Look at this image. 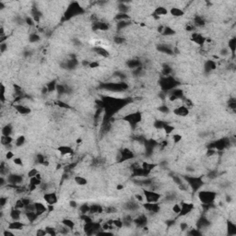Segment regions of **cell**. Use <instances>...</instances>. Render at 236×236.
I'll return each instance as SVG.
<instances>
[{
	"mask_svg": "<svg viewBox=\"0 0 236 236\" xmlns=\"http://www.w3.org/2000/svg\"><path fill=\"white\" fill-rule=\"evenodd\" d=\"M198 198L205 205H211L215 201L216 193L213 191H200L198 192Z\"/></svg>",
	"mask_w": 236,
	"mask_h": 236,
	"instance_id": "cell-1",
	"label": "cell"
},
{
	"mask_svg": "<svg viewBox=\"0 0 236 236\" xmlns=\"http://www.w3.org/2000/svg\"><path fill=\"white\" fill-rule=\"evenodd\" d=\"M145 200L148 203H159L162 198V195L160 193L153 190H144L143 192Z\"/></svg>",
	"mask_w": 236,
	"mask_h": 236,
	"instance_id": "cell-2",
	"label": "cell"
},
{
	"mask_svg": "<svg viewBox=\"0 0 236 236\" xmlns=\"http://www.w3.org/2000/svg\"><path fill=\"white\" fill-rule=\"evenodd\" d=\"M125 121H126L130 126H136L138 123L142 119V115H141V113L136 111L134 113H130V114L126 115L125 116Z\"/></svg>",
	"mask_w": 236,
	"mask_h": 236,
	"instance_id": "cell-3",
	"label": "cell"
},
{
	"mask_svg": "<svg viewBox=\"0 0 236 236\" xmlns=\"http://www.w3.org/2000/svg\"><path fill=\"white\" fill-rule=\"evenodd\" d=\"M160 84H162V88L163 91H172V89H175V86L177 85V81L173 78L169 76V77L164 78L162 80Z\"/></svg>",
	"mask_w": 236,
	"mask_h": 236,
	"instance_id": "cell-4",
	"label": "cell"
},
{
	"mask_svg": "<svg viewBox=\"0 0 236 236\" xmlns=\"http://www.w3.org/2000/svg\"><path fill=\"white\" fill-rule=\"evenodd\" d=\"M44 200L47 203V205L55 206L58 202V197L55 192H46L44 195Z\"/></svg>",
	"mask_w": 236,
	"mask_h": 236,
	"instance_id": "cell-5",
	"label": "cell"
},
{
	"mask_svg": "<svg viewBox=\"0 0 236 236\" xmlns=\"http://www.w3.org/2000/svg\"><path fill=\"white\" fill-rule=\"evenodd\" d=\"M143 207L150 214H157L160 209L159 203H143Z\"/></svg>",
	"mask_w": 236,
	"mask_h": 236,
	"instance_id": "cell-6",
	"label": "cell"
},
{
	"mask_svg": "<svg viewBox=\"0 0 236 236\" xmlns=\"http://www.w3.org/2000/svg\"><path fill=\"white\" fill-rule=\"evenodd\" d=\"M7 180H8V183L9 185L11 186H17V185H21L22 183V180H23V177L20 174H17V173H11V174H8V177H7Z\"/></svg>",
	"mask_w": 236,
	"mask_h": 236,
	"instance_id": "cell-7",
	"label": "cell"
},
{
	"mask_svg": "<svg viewBox=\"0 0 236 236\" xmlns=\"http://www.w3.org/2000/svg\"><path fill=\"white\" fill-rule=\"evenodd\" d=\"M173 114L177 116L185 117V116H187L188 115H189V109H188V107H186V105H183L182 103V104L174 107Z\"/></svg>",
	"mask_w": 236,
	"mask_h": 236,
	"instance_id": "cell-8",
	"label": "cell"
},
{
	"mask_svg": "<svg viewBox=\"0 0 236 236\" xmlns=\"http://www.w3.org/2000/svg\"><path fill=\"white\" fill-rule=\"evenodd\" d=\"M133 223L138 228H144L148 224V217L145 214H140L136 218L133 219Z\"/></svg>",
	"mask_w": 236,
	"mask_h": 236,
	"instance_id": "cell-9",
	"label": "cell"
},
{
	"mask_svg": "<svg viewBox=\"0 0 236 236\" xmlns=\"http://www.w3.org/2000/svg\"><path fill=\"white\" fill-rule=\"evenodd\" d=\"M193 209H194V206H193V204H191V203L183 202L181 204V211L179 214L181 216H186L191 213Z\"/></svg>",
	"mask_w": 236,
	"mask_h": 236,
	"instance_id": "cell-10",
	"label": "cell"
},
{
	"mask_svg": "<svg viewBox=\"0 0 236 236\" xmlns=\"http://www.w3.org/2000/svg\"><path fill=\"white\" fill-rule=\"evenodd\" d=\"M192 42H194L196 44L198 45H204L207 42V38L201 35L200 33H197V32H194L192 34Z\"/></svg>",
	"mask_w": 236,
	"mask_h": 236,
	"instance_id": "cell-11",
	"label": "cell"
},
{
	"mask_svg": "<svg viewBox=\"0 0 236 236\" xmlns=\"http://www.w3.org/2000/svg\"><path fill=\"white\" fill-rule=\"evenodd\" d=\"M25 226V223H23L21 220H12L8 223V229L11 231H18L22 230Z\"/></svg>",
	"mask_w": 236,
	"mask_h": 236,
	"instance_id": "cell-12",
	"label": "cell"
},
{
	"mask_svg": "<svg viewBox=\"0 0 236 236\" xmlns=\"http://www.w3.org/2000/svg\"><path fill=\"white\" fill-rule=\"evenodd\" d=\"M210 225V221L209 219H207L206 217H201V218L198 220L197 223H196V229L198 230H203V229H207L209 228Z\"/></svg>",
	"mask_w": 236,
	"mask_h": 236,
	"instance_id": "cell-13",
	"label": "cell"
},
{
	"mask_svg": "<svg viewBox=\"0 0 236 236\" xmlns=\"http://www.w3.org/2000/svg\"><path fill=\"white\" fill-rule=\"evenodd\" d=\"M34 207H35V212L38 216H41L45 212H47V206L44 205V203L42 202H35L34 203Z\"/></svg>",
	"mask_w": 236,
	"mask_h": 236,
	"instance_id": "cell-14",
	"label": "cell"
},
{
	"mask_svg": "<svg viewBox=\"0 0 236 236\" xmlns=\"http://www.w3.org/2000/svg\"><path fill=\"white\" fill-rule=\"evenodd\" d=\"M14 109H16V111L18 113V114H20L22 115H29L31 113V109L29 107H27L23 104H16L14 105Z\"/></svg>",
	"mask_w": 236,
	"mask_h": 236,
	"instance_id": "cell-15",
	"label": "cell"
},
{
	"mask_svg": "<svg viewBox=\"0 0 236 236\" xmlns=\"http://www.w3.org/2000/svg\"><path fill=\"white\" fill-rule=\"evenodd\" d=\"M169 13L171 14L173 17H176V18H180V17L185 15V11H183V9L180 8L179 7L171 8H170V10H169Z\"/></svg>",
	"mask_w": 236,
	"mask_h": 236,
	"instance_id": "cell-16",
	"label": "cell"
},
{
	"mask_svg": "<svg viewBox=\"0 0 236 236\" xmlns=\"http://www.w3.org/2000/svg\"><path fill=\"white\" fill-rule=\"evenodd\" d=\"M9 216H10V219L12 220H20L21 217H22L21 209H17V207H14V209H11L10 213H9Z\"/></svg>",
	"mask_w": 236,
	"mask_h": 236,
	"instance_id": "cell-17",
	"label": "cell"
},
{
	"mask_svg": "<svg viewBox=\"0 0 236 236\" xmlns=\"http://www.w3.org/2000/svg\"><path fill=\"white\" fill-rule=\"evenodd\" d=\"M58 151L62 156H68V155H71L73 153L72 149L68 146H60L58 148Z\"/></svg>",
	"mask_w": 236,
	"mask_h": 236,
	"instance_id": "cell-18",
	"label": "cell"
},
{
	"mask_svg": "<svg viewBox=\"0 0 236 236\" xmlns=\"http://www.w3.org/2000/svg\"><path fill=\"white\" fill-rule=\"evenodd\" d=\"M14 142V139L11 136H1V144L5 147H10L12 143Z\"/></svg>",
	"mask_w": 236,
	"mask_h": 236,
	"instance_id": "cell-19",
	"label": "cell"
},
{
	"mask_svg": "<svg viewBox=\"0 0 236 236\" xmlns=\"http://www.w3.org/2000/svg\"><path fill=\"white\" fill-rule=\"evenodd\" d=\"M168 13H169V10L165 7H158L155 8V10H154V14L158 17L165 16V15H167Z\"/></svg>",
	"mask_w": 236,
	"mask_h": 236,
	"instance_id": "cell-20",
	"label": "cell"
},
{
	"mask_svg": "<svg viewBox=\"0 0 236 236\" xmlns=\"http://www.w3.org/2000/svg\"><path fill=\"white\" fill-rule=\"evenodd\" d=\"M94 51H95V53L98 55L102 56V57H108V56H109V52H108L106 49L103 48V47H102V46L96 47V48L94 49Z\"/></svg>",
	"mask_w": 236,
	"mask_h": 236,
	"instance_id": "cell-21",
	"label": "cell"
},
{
	"mask_svg": "<svg viewBox=\"0 0 236 236\" xmlns=\"http://www.w3.org/2000/svg\"><path fill=\"white\" fill-rule=\"evenodd\" d=\"M25 142H26L25 136L21 135L20 136H18V138L15 140H14V146H16L17 148H20V147H22V146L25 144Z\"/></svg>",
	"mask_w": 236,
	"mask_h": 236,
	"instance_id": "cell-22",
	"label": "cell"
},
{
	"mask_svg": "<svg viewBox=\"0 0 236 236\" xmlns=\"http://www.w3.org/2000/svg\"><path fill=\"white\" fill-rule=\"evenodd\" d=\"M13 133V126L11 125H6L2 127V136H11Z\"/></svg>",
	"mask_w": 236,
	"mask_h": 236,
	"instance_id": "cell-23",
	"label": "cell"
},
{
	"mask_svg": "<svg viewBox=\"0 0 236 236\" xmlns=\"http://www.w3.org/2000/svg\"><path fill=\"white\" fill-rule=\"evenodd\" d=\"M74 181L75 183H77L78 186H86L88 183V180L85 177L83 176H80V175H77L74 177Z\"/></svg>",
	"mask_w": 236,
	"mask_h": 236,
	"instance_id": "cell-24",
	"label": "cell"
},
{
	"mask_svg": "<svg viewBox=\"0 0 236 236\" xmlns=\"http://www.w3.org/2000/svg\"><path fill=\"white\" fill-rule=\"evenodd\" d=\"M216 63L214 62L213 60H207L206 64H205V69L206 71L209 72V71H212V70H214L216 68Z\"/></svg>",
	"mask_w": 236,
	"mask_h": 236,
	"instance_id": "cell-25",
	"label": "cell"
},
{
	"mask_svg": "<svg viewBox=\"0 0 236 236\" xmlns=\"http://www.w3.org/2000/svg\"><path fill=\"white\" fill-rule=\"evenodd\" d=\"M139 65H140V62L136 59H130L128 62H127V67L130 68H133L134 70L140 68Z\"/></svg>",
	"mask_w": 236,
	"mask_h": 236,
	"instance_id": "cell-26",
	"label": "cell"
},
{
	"mask_svg": "<svg viewBox=\"0 0 236 236\" xmlns=\"http://www.w3.org/2000/svg\"><path fill=\"white\" fill-rule=\"evenodd\" d=\"M162 34L163 36H167V37H170V36H173L175 34V31H174L173 29H172V28H170V27H167V26H164V29L162 32Z\"/></svg>",
	"mask_w": 236,
	"mask_h": 236,
	"instance_id": "cell-27",
	"label": "cell"
},
{
	"mask_svg": "<svg viewBox=\"0 0 236 236\" xmlns=\"http://www.w3.org/2000/svg\"><path fill=\"white\" fill-rule=\"evenodd\" d=\"M228 49L230 50L231 53H232L234 55L235 49H236V38H235V37H233V38L229 41V47H228Z\"/></svg>",
	"mask_w": 236,
	"mask_h": 236,
	"instance_id": "cell-28",
	"label": "cell"
},
{
	"mask_svg": "<svg viewBox=\"0 0 236 236\" xmlns=\"http://www.w3.org/2000/svg\"><path fill=\"white\" fill-rule=\"evenodd\" d=\"M130 24H131L130 20H120V21H117V30L118 31L124 30V29H126V27H128Z\"/></svg>",
	"mask_w": 236,
	"mask_h": 236,
	"instance_id": "cell-29",
	"label": "cell"
},
{
	"mask_svg": "<svg viewBox=\"0 0 236 236\" xmlns=\"http://www.w3.org/2000/svg\"><path fill=\"white\" fill-rule=\"evenodd\" d=\"M205 24H206L205 20H204V18H203L201 16L197 15V16L195 17V18H194V25H195V26H199V27H201V26H204Z\"/></svg>",
	"mask_w": 236,
	"mask_h": 236,
	"instance_id": "cell-30",
	"label": "cell"
},
{
	"mask_svg": "<svg viewBox=\"0 0 236 236\" xmlns=\"http://www.w3.org/2000/svg\"><path fill=\"white\" fill-rule=\"evenodd\" d=\"M62 224L64 226H65L67 228H68L69 230H73L75 228V222L70 219H65L62 221Z\"/></svg>",
	"mask_w": 236,
	"mask_h": 236,
	"instance_id": "cell-31",
	"label": "cell"
},
{
	"mask_svg": "<svg viewBox=\"0 0 236 236\" xmlns=\"http://www.w3.org/2000/svg\"><path fill=\"white\" fill-rule=\"evenodd\" d=\"M115 20L120 21V20H129L130 17L128 14L126 13H118L117 15H115Z\"/></svg>",
	"mask_w": 236,
	"mask_h": 236,
	"instance_id": "cell-32",
	"label": "cell"
},
{
	"mask_svg": "<svg viewBox=\"0 0 236 236\" xmlns=\"http://www.w3.org/2000/svg\"><path fill=\"white\" fill-rule=\"evenodd\" d=\"M228 231H229V234L230 235H235L236 234V225L232 222V221H229L228 223Z\"/></svg>",
	"mask_w": 236,
	"mask_h": 236,
	"instance_id": "cell-33",
	"label": "cell"
},
{
	"mask_svg": "<svg viewBox=\"0 0 236 236\" xmlns=\"http://www.w3.org/2000/svg\"><path fill=\"white\" fill-rule=\"evenodd\" d=\"M40 40H41V37L37 33H31L29 36V41H30V42H31V44H35V42H39Z\"/></svg>",
	"mask_w": 236,
	"mask_h": 236,
	"instance_id": "cell-34",
	"label": "cell"
},
{
	"mask_svg": "<svg viewBox=\"0 0 236 236\" xmlns=\"http://www.w3.org/2000/svg\"><path fill=\"white\" fill-rule=\"evenodd\" d=\"M56 86H57V84L55 83V81H51L48 83V85H47V89H48V91L51 92V91H56Z\"/></svg>",
	"mask_w": 236,
	"mask_h": 236,
	"instance_id": "cell-35",
	"label": "cell"
},
{
	"mask_svg": "<svg viewBox=\"0 0 236 236\" xmlns=\"http://www.w3.org/2000/svg\"><path fill=\"white\" fill-rule=\"evenodd\" d=\"M89 207L91 206H89L87 204L82 205L81 207H80V211H81V213L82 214H89Z\"/></svg>",
	"mask_w": 236,
	"mask_h": 236,
	"instance_id": "cell-36",
	"label": "cell"
},
{
	"mask_svg": "<svg viewBox=\"0 0 236 236\" xmlns=\"http://www.w3.org/2000/svg\"><path fill=\"white\" fill-rule=\"evenodd\" d=\"M173 212L175 214H179L181 211V204H179V203H175V204L173 205V209H172Z\"/></svg>",
	"mask_w": 236,
	"mask_h": 236,
	"instance_id": "cell-37",
	"label": "cell"
},
{
	"mask_svg": "<svg viewBox=\"0 0 236 236\" xmlns=\"http://www.w3.org/2000/svg\"><path fill=\"white\" fill-rule=\"evenodd\" d=\"M56 230L57 229H55V228H51V227H46L45 228V231L48 235H56L58 233L56 232Z\"/></svg>",
	"mask_w": 236,
	"mask_h": 236,
	"instance_id": "cell-38",
	"label": "cell"
},
{
	"mask_svg": "<svg viewBox=\"0 0 236 236\" xmlns=\"http://www.w3.org/2000/svg\"><path fill=\"white\" fill-rule=\"evenodd\" d=\"M39 171L35 168H32L31 170H30L29 173H28V177L29 178H31V177H35L37 174H38Z\"/></svg>",
	"mask_w": 236,
	"mask_h": 236,
	"instance_id": "cell-39",
	"label": "cell"
},
{
	"mask_svg": "<svg viewBox=\"0 0 236 236\" xmlns=\"http://www.w3.org/2000/svg\"><path fill=\"white\" fill-rule=\"evenodd\" d=\"M25 23L28 25V26H33L35 24V21L32 18V17H26L25 18Z\"/></svg>",
	"mask_w": 236,
	"mask_h": 236,
	"instance_id": "cell-40",
	"label": "cell"
},
{
	"mask_svg": "<svg viewBox=\"0 0 236 236\" xmlns=\"http://www.w3.org/2000/svg\"><path fill=\"white\" fill-rule=\"evenodd\" d=\"M12 160H13L14 164L17 165V166H22L23 162H22V159L20 157H14V159Z\"/></svg>",
	"mask_w": 236,
	"mask_h": 236,
	"instance_id": "cell-41",
	"label": "cell"
},
{
	"mask_svg": "<svg viewBox=\"0 0 236 236\" xmlns=\"http://www.w3.org/2000/svg\"><path fill=\"white\" fill-rule=\"evenodd\" d=\"M135 199L138 201V202H139V203H144V200H145V196H144V194H142V195H140V194H136V195H135Z\"/></svg>",
	"mask_w": 236,
	"mask_h": 236,
	"instance_id": "cell-42",
	"label": "cell"
},
{
	"mask_svg": "<svg viewBox=\"0 0 236 236\" xmlns=\"http://www.w3.org/2000/svg\"><path fill=\"white\" fill-rule=\"evenodd\" d=\"M114 41H115V42L116 44H124V42H126V39L123 38V37L117 36V37H115Z\"/></svg>",
	"mask_w": 236,
	"mask_h": 236,
	"instance_id": "cell-43",
	"label": "cell"
},
{
	"mask_svg": "<svg viewBox=\"0 0 236 236\" xmlns=\"http://www.w3.org/2000/svg\"><path fill=\"white\" fill-rule=\"evenodd\" d=\"M230 50L227 48V47H225V48H222L220 50V55H221V56H228L229 55H230Z\"/></svg>",
	"mask_w": 236,
	"mask_h": 236,
	"instance_id": "cell-44",
	"label": "cell"
},
{
	"mask_svg": "<svg viewBox=\"0 0 236 236\" xmlns=\"http://www.w3.org/2000/svg\"><path fill=\"white\" fill-rule=\"evenodd\" d=\"M159 111L162 112V114H168V113L170 112V108L167 105H162L159 108Z\"/></svg>",
	"mask_w": 236,
	"mask_h": 236,
	"instance_id": "cell-45",
	"label": "cell"
},
{
	"mask_svg": "<svg viewBox=\"0 0 236 236\" xmlns=\"http://www.w3.org/2000/svg\"><path fill=\"white\" fill-rule=\"evenodd\" d=\"M14 157H15V154L13 153L12 150H8V152L6 154V158L8 160H13Z\"/></svg>",
	"mask_w": 236,
	"mask_h": 236,
	"instance_id": "cell-46",
	"label": "cell"
},
{
	"mask_svg": "<svg viewBox=\"0 0 236 236\" xmlns=\"http://www.w3.org/2000/svg\"><path fill=\"white\" fill-rule=\"evenodd\" d=\"M8 50V44L6 42H1V44H0V51H1V53H5Z\"/></svg>",
	"mask_w": 236,
	"mask_h": 236,
	"instance_id": "cell-47",
	"label": "cell"
},
{
	"mask_svg": "<svg viewBox=\"0 0 236 236\" xmlns=\"http://www.w3.org/2000/svg\"><path fill=\"white\" fill-rule=\"evenodd\" d=\"M182 139V136L181 135H179V134H175V135H173V140L174 141V142H179Z\"/></svg>",
	"mask_w": 236,
	"mask_h": 236,
	"instance_id": "cell-48",
	"label": "cell"
},
{
	"mask_svg": "<svg viewBox=\"0 0 236 236\" xmlns=\"http://www.w3.org/2000/svg\"><path fill=\"white\" fill-rule=\"evenodd\" d=\"M7 203H8V197L2 196L1 199H0V205H1V207H5V206H6Z\"/></svg>",
	"mask_w": 236,
	"mask_h": 236,
	"instance_id": "cell-49",
	"label": "cell"
},
{
	"mask_svg": "<svg viewBox=\"0 0 236 236\" xmlns=\"http://www.w3.org/2000/svg\"><path fill=\"white\" fill-rule=\"evenodd\" d=\"M188 227H189V226H188V224L186 222H185V221H183V222L180 223L181 231H186V230H188Z\"/></svg>",
	"mask_w": 236,
	"mask_h": 236,
	"instance_id": "cell-50",
	"label": "cell"
},
{
	"mask_svg": "<svg viewBox=\"0 0 236 236\" xmlns=\"http://www.w3.org/2000/svg\"><path fill=\"white\" fill-rule=\"evenodd\" d=\"M89 68H98V67H99V63L96 62V61H93V62H89Z\"/></svg>",
	"mask_w": 236,
	"mask_h": 236,
	"instance_id": "cell-51",
	"label": "cell"
},
{
	"mask_svg": "<svg viewBox=\"0 0 236 236\" xmlns=\"http://www.w3.org/2000/svg\"><path fill=\"white\" fill-rule=\"evenodd\" d=\"M69 206L71 207H73V209H77L78 207V203L75 201V200H71L69 202Z\"/></svg>",
	"mask_w": 236,
	"mask_h": 236,
	"instance_id": "cell-52",
	"label": "cell"
},
{
	"mask_svg": "<svg viewBox=\"0 0 236 236\" xmlns=\"http://www.w3.org/2000/svg\"><path fill=\"white\" fill-rule=\"evenodd\" d=\"M10 231H11V230H10ZM10 231H9V229L6 230V231H5V232L3 233V235H4V236H8V235H14V233L10 232Z\"/></svg>",
	"mask_w": 236,
	"mask_h": 236,
	"instance_id": "cell-53",
	"label": "cell"
},
{
	"mask_svg": "<svg viewBox=\"0 0 236 236\" xmlns=\"http://www.w3.org/2000/svg\"><path fill=\"white\" fill-rule=\"evenodd\" d=\"M47 233L45 230H39L38 232H37V235H46Z\"/></svg>",
	"mask_w": 236,
	"mask_h": 236,
	"instance_id": "cell-54",
	"label": "cell"
},
{
	"mask_svg": "<svg viewBox=\"0 0 236 236\" xmlns=\"http://www.w3.org/2000/svg\"><path fill=\"white\" fill-rule=\"evenodd\" d=\"M232 201H233V198H232V196H226V202L231 203Z\"/></svg>",
	"mask_w": 236,
	"mask_h": 236,
	"instance_id": "cell-55",
	"label": "cell"
},
{
	"mask_svg": "<svg viewBox=\"0 0 236 236\" xmlns=\"http://www.w3.org/2000/svg\"><path fill=\"white\" fill-rule=\"evenodd\" d=\"M5 8H6V5L4 4V2L0 1V9H1V10H3Z\"/></svg>",
	"mask_w": 236,
	"mask_h": 236,
	"instance_id": "cell-56",
	"label": "cell"
}]
</instances>
